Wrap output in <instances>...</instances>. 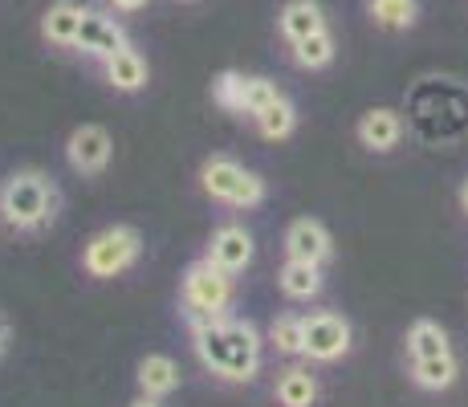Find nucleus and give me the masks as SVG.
<instances>
[{"label":"nucleus","instance_id":"1","mask_svg":"<svg viewBox=\"0 0 468 407\" xmlns=\"http://www.w3.org/2000/svg\"><path fill=\"white\" fill-rule=\"evenodd\" d=\"M192 326H196V350H200V359L216 375H224V379H253L257 375V355H245V350L232 347L220 314H192Z\"/></svg>","mask_w":468,"mask_h":407},{"label":"nucleus","instance_id":"2","mask_svg":"<svg viewBox=\"0 0 468 407\" xmlns=\"http://www.w3.org/2000/svg\"><path fill=\"white\" fill-rule=\"evenodd\" d=\"M0 212H5V220L16 224V229H37L41 220H49L53 192H49V184H45V176L21 171V176L8 179L5 192H0Z\"/></svg>","mask_w":468,"mask_h":407},{"label":"nucleus","instance_id":"3","mask_svg":"<svg viewBox=\"0 0 468 407\" xmlns=\"http://www.w3.org/2000/svg\"><path fill=\"white\" fill-rule=\"evenodd\" d=\"M139 257V232L134 229H106L86 244V269L94 277H114Z\"/></svg>","mask_w":468,"mask_h":407},{"label":"nucleus","instance_id":"4","mask_svg":"<svg viewBox=\"0 0 468 407\" xmlns=\"http://www.w3.org/2000/svg\"><path fill=\"white\" fill-rule=\"evenodd\" d=\"M204 187H208V196H216V200L245 204V208L261 204V196H265V187H261V179L253 171L237 167L232 159H212L204 167Z\"/></svg>","mask_w":468,"mask_h":407},{"label":"nucleus","instance_id":"5","mask_svg":"<svg viewBox=\"0 0 468 407\" xmlns=\"http://www.w3.org/2000/svg\"><path fill=\"white\" fill-rule=\"evenodd\" d=\"M184 294H187V305L192 314H220L232 297V285H229V273L212 261H200V265L187 269V282H184Z\"/></svg>","mask_w":468,"mask_h":407},{"label":"nucleus","instance_id":"6","mask_svg":"<svg viewBox=\"0 0 468 407\" xmlns=\"http://www.w3.org/2000/svg\"><path fill=\"white\" fill-rule=\"evenodd\" d=\"M78 49L90 53V58H111V53H119L122 45H127V33H122V25L114 21V16H106L102 8H82V25H78Z\"/></svg>","mask_w":468,"mask_h":407},{"label":"nucleus","instance_id":"7","mask_svg":"<svg viewBox=\"0 0 468 407\" xmlns=\"http://www.w3.org/2000/svg\"><path fill=\"white\" fill-rule=\"evenodd\" d=\"M350 347V326L335 318V314H314L305 318V347L302 355L318 359V363H335L338 355H346Z\"/></svg>","mask_w":468,"mask_h":407},{"label":"nucleus","instance_id":"8","mask_svg":"<svg viewBox=\"0 0 468 407\" xmlns=\"http://www.w3.org/2000/svg\"><path fill=\"white\" fill-rule=\"evenodd\" d=\"M69 163H74L78 171H86V176L102 171L106 163H111V134H106L102 126H78V131L69 134Z\"/></svg>","mask_w":468,"mask_h":407},{"label":"nucleus","instance_id":"9","mask_svg":"<svg viewBox=\"0 0 468 407\" xmlns=\"http://www.w3.org/2000/svg\"><path fill=\"white\" fill-rule=\"evenodd\" d=\"M208 261L212 265H220L224 273H240V269L253 261V237H249L245 229H237V224H229V229H220L212 237Z\"/></svg>","mask_w":468,"mask_h":407},{"label":"nucleus","instance_id":"10","mask_svg":"<svg viewBox=\"0 0 468 407\" xmlns=\"http://www.w3.org/2000/svg\"><path fill=\"white\" fill-rule=\"evenodd\" d=\"M285 249H290V257L322 265V261L330 257V232L322 229L318 220H298L290 232H285Z\"/></svg>","mask_w":468,"mask_h":407},{"label":"nucleus","instance_id":"11","mask_svg":"<svg viewBox=\"0 0 468 407\" xmlns=\"http://www.w3.org/2000/svg\"><path fill=\"white\" fill-rule=\"evenodd\" d=\"M78 25H82V8L69 5V0H58V5L41 16V37L53 41V45H74Z\"/></svg>","mask_w":468,"mask_h":407},{"label":"nucleus","instance_id":"12","mask_svg":"<svg viewBox=\"0 0 468 407\" xmlns=\"http://www.w3.org/2000/svg\"><path fill=\"white\" fill-rule=\"evenodd\" d=\"M106 78H111L114 90H139V86H147V61L131 45H122L119 53L106 58Z\"/></svg>","mask_w":468,"mask_h":407},{"label":"nucleus","instance_id":"13","mask_svg":"<svg viewBox=\"0 0 468 407\" xmlns=\"http://www.w3.org/2000/svg\"><path fill=\"white\" fill-rule=\"evenodd\" d=\"M399 114L395 111H371L363 114V123H358V139L367 143L371 151H391L395 143H399Z\"/></svg>","mask_w":468,"mask_h":407},{"label":"nucleus","instance_id":"14","mask_svg":"<svg viewBox=\"0 0 468 407\" xmlns=\"http://www.w3.org/2000/svg\"><path fill=\"white\" fill-rule=\"evenodd\" d=\"M139 387L151 395V400H159V395H167L179 387V367L171 363L167 355H147L139 363Z\"/></svg>","mask_w":468,"mask_h":407},{"label":"nucleus","instance_id":"15","mask_svg":"<svg viewBox=\"0 0 468 407\" xmlns=\"http://www.w3.org/2000/svg\"><path fill=\"white\" fill-rule=\"evenodd\" d=\"M318 29H326V21H322V13H318L314 0H293V5H285L282 33L290 41H302V37H310V33H318Z\"/></svg>","mask_w":468,"mask_h":407},{"label":"nucleus","instance_id":"16","mask_svg":"<svg viewBox=\"0 0 468 407\" xmlns=\"http://www.w3.org/2000/svg\"><path fill=\"white\" fill-rule=\"evenodd\" d=\"M277 400H282V407H310L318 400V383H314L310 370L293 367V370H285L282 383H277Z\"/></svg>","mask_w":468,"mask_h":407},{"label":"nucleus","instance_id":"17","mask_svg":"<svg viewBox=\"0 0 468 407\" xmlns=\"http://www.w3.org/2000/svg\"><path fill=\"white\" fill-rule=\"evenodd\" d=\"M282 289L290 297H314L322 289V277H318V265H310V261H298L290 257V265L282 269Z\"/></svg>","mask_w":468,"mask_h":407},{"label":"nucleus","instance_id":"18","mask_svg":"<svg viewBox=\"0 0 468 407\" xmlns=\"http://www.w3.org/2000/svg\"><path fill=\"white\" fill-rule=\"evenodd\" d=\"M293 58H298V66H305V70H322V66H330V58H335V37H330L326 29L310 33V37L293 41Z\"/></svg>","mask_w":468,"mask_h":407},{"label":"nucleus","instance_id":"19","mask_svg":"<svg viewBox=\"0 0 468 407\" xmlns=\"http://www.w3.org/2000/svg\"><path fill=\"white\" fill-rule=\"evenodd\" d=\"M408 347L416 359H436V355H448V334L440 330L436 322H416L408 334Z\"/></svg>","mask_w":468,"mask_h":407},{"label":"nucleus","instance_id":"20","mask_svg":"<svg viewBox=\"0 0 468 407\" xmlns=\"http://www.w3.org/2000/svg\"><path fill=\"white\" fill-rule=\"evenodd\" d=\"M371 16L383 29H411L416 25V0H371Z\"/></svg>","mask_w":468,"mask_h":407},{"label":"nucleus","instance_id":"21","mask_svg":"<svg viewBox=\"0 0 468 407\" xmlns=\"http://www.w3.org/2000/svg\"><path fill=\"white\" fill-rule=\"evenodd\" d=\"M416 379H420V387H431V391H440V387H452V379H456V359H452V355L416 359Z\"/></svg>","mask_w":468,"mask_h":407},{"label":"nucleus","instance_id":"22","mask_svg":"<svg viewBox=\"0 0 468 407\" xmlns=\"http://www.w3.org/2000/svg\"><path fill=\"white\" fill-rule=\"evenodd\" d=\"M257 126L265 139H285V134L293 131V106L285 102V98H277L273 106H265V111L257 114Z\"/></svg>","mask_w":468,"mask_h":407},{"label":"nucleus","instance_id":"23","mask_svg":"<svg viewBox=\"0 0 468 407\" xmlns=\"http://www.w3.org/2000/svg\"><path fill=\"white\" fill-rule=\"evenodd\" d=\"M277 86L269 78H245V94H240V111H249L257 119L261 111H265V106H273L277 102Z\"/></svg>","mask_w":468,"mask_h":407},{"label":"nucleus","instance_id":"24","mask_svg":"<svg viewBox=\"0 0 468 407\" xmlns=\"http://www.w3.org/2000/svg\"><path fill=\"white\" fill-rule=\"evenodd\" d=\"M269 338H273V347L282 350V355H302V347H305V322H298V318H277L273 330H269Z\"/></svg>","mask_w":468,"mask_h":407},{"label":"nucleus","instance_id":"25","mask_svg":"<svg viewBox=\"0 0 468 407\" xmlns=\"http://www.w3.org/2000/svg\"><path fill=\"white\" fill-rule=\"evenodd\" d=\"M216 102L224 106V111H240V94H245V78L240 74H220L212 86Z\"/></svg>","mask_w":468,"mask_h":407},{"label":"nucleus","instance_id":"26","mask_svg":"<svg viewBox=\"0 0 468 407\" xmlns=\"http://www.w3.org/2000/svg\"><path fill=\"white\" fill-rule=\"evenodd\" d=\"M114 8H119V13H139V8H147L151 0H111Z\"/></svg>","mask_w":468,"mask_h":407},{"label":"nucleus","instance_id":"27","mask_svg":"<svg viewBox=\"0 0 468 407\" xmlns=\"http://www.w3.org/2000/svg\"><path fill=\"white\" fill-rule=\"evenodd\" d=\"M131 407H159L155 400H151V395H147V400H139V403H131Z\"/></svg>","mask_w":468,"mask_h":407},{"label":"nucleus","instance_id":"28","mask_svg":"<svg viewBox=\"0 0 468 407\" xmlns=\"http://www.w3.org/2000/svg\"><path fill=\"white\" fill-rule=\"evenodd\" d=\"M461 204H464V212H468V184H464V192H461Z\"/></svg>","mask_w":468,"mask_h":407},{"label":"nucleus","instance_id":"29","mask_svg":"<svg viewBox=\"0 0 468 407\" xmlns=\"http://www.w3.org/2000/svg\"><path fill=\"white\" fill-rule=\"evenodd\" d=\"M0 350H5V326H0Z\"/></svg>","mask_w":468,"mask_h":407}]
</instances>
